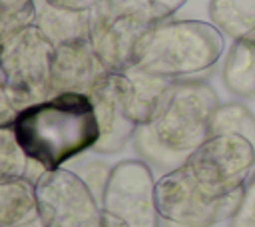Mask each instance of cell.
I'll return each instance as SVG.
<instances>
[{"label": "cell", "mask_w": 255, "mask_h": 227, "mask_svg": "<svg viewBox=\"0 0 255 227\" xmlns=\"http://www.w3.org/2000/svg\"><path fill=\"white\" fill-rule=\"evenodd\" d=\"M44 2L58 8H68V10H92L102 0H44Z\"/></svg>", "instance_id": "23"}, {"label": "cell", "mask_w": 255, "mask_h": 227, "mask_svg": "<svg viewBox=\"0 0 255 227\" xmlns=\"http://www.w3.org/2000/svg\"><path fill=\"white\" fill-rule=\"evenodd\" d=\"M243 191L221 199H209L193 187L181 167L163 173L155 181V203L161 221L183 227H211L229 221L239 207Z\"/></svg>", "instance_id": "8"}, {"label": "cell", "mask_w": 255, "mask_h": 227, "mask_svg": "<svg viewBox=\"0 0 255 227\" xmlns=\"http://www.w3.org/2000/svg\"><path fill=\"white\" fill-rule=\"evenodd\" d=\"M221 80L235 98H255V30L233 40L223 62Z\"/></svg>", "instance_id": "12"}, {"label": "cell", "mask_w": 255, "mask_h": 227, "mask_svg": "<svg viewBox=\"0 0 255 227\" xmlns=\"http://www.w3.org/2000/svg\"><path fill=\"white\" fill-rule=\"evenodd\" d=\"M211 24L231 40L255 30V0H209Z\"/></svg>", "instance_id": "17"}, {"label": "cell", "mask_w": 255, "mask_h": 227, "mask_svg": "<svg viewBox=\"0 0 255 227\" xmlns=\"http://www.w3.org/2000/svg\"><path fill=\"white\" fill-rule=\"evenodd\" d=\"M217 106V92L207 82L199 78L173 82L153 117L139 123L133 133L139 159L163 173L181 167L209 137Z\"/></svg>", "instance_id": "1"}, {"label": "cell", "mask_w": 255, "mask_h": 227, "mask_svg": "<svg viewBox=\"0 0 255 227\" xmlns=\"http://www.w3.org/2000/svg\"><path fill=\"white\" fill-rule=\"evenodd\" d=\"M34 187L42 227H102V205L76 171H42Z\"/></svg>", "instance_id": "7"}, {"label": "cell", "mask_w": 255, "mask_h": 227, "mask_svg": "<svg viewBox=\"0 0 255 227\" xmlns=\"http://www.w3.org/2000/svg\"><path fill=\"white\" fill-rule=\"evenodd\" d=\"M118 10L137 22L141 28L149 30L155 24L171 20V16L187 0H110Z\"/></svg>", "instance_id": "19"}, {"label": "cell", "mask_w": 255, "mask_h": 227, "mask_svg": "<svg viewBox=\"0 0 255 227\" xmlns=\"http://www.w3.org/2000/svg\"><path fill=\"white\" fill-rule=\"evenodd\" d=\"M4 86V76H2V70H0V88Z\"/></svg>", "instance_id": "25"}, {"label": "cell", "mask_w": 255, "mask_h": 227, "mask_svg": "<svg viewBox=\"0 0 255 227\" xmlns=\"http://www.w3.org/2000/svg\"><path fill=\"white\" fill-rule=\"evenodd\" d=\"M94 104L100 139L94 145L98 153H118L122 151L137 129V123L131 119V80L126 72H110L98 88L90 94Z\"/></svg>", "instance_id": "9"}, {"label": "cell", "mask_w": 255, "mask_h": 227, "mask_svg": "<svg viewBox=\"0 0 255 227\" xmlns=\"http://www.w3.org/2000/svg\"><path fill=\"white\" fill-rule=\"evenodd\" d=\"M143 32L147 30L110 0L90 10V44L110 72H124L133 64V50Z\"/></svg>", "instance_id": "10"}, {"label": "cell", "mask_w": 255, "mask_h": 227, "mask_svg": "<svg viewBox=\"0 0 255 227\" xmlns=\"http://www.w3.org/2000/svg\"><path fill=\"white\" fill-rule=\"evenodd\" d=\"M165 223V221H163ZM165 227H183V225H175V223H165Z\"/></svg>", "instance_id": "24"}, {"label": "cell", "mask_w": 255, "mask_h": 227, "mask_svg": "<svg viewBox=\"0 0 255 227\" xmlns=\"http://www.w3.org/2000/svg\"><path fill=\"white\" fill-rule=\"evenodd\" d=\"M155 181L143 159H126L114 165L100 203L102 227H159Z\"/></svg>", "instance_id": "6"}, {"label": "cell", "mask_w": 255, "mask_h": 227, "mask_svg": "<svg viewBox=\"0 0 255 227\" xmlns=\"http://www.w3.org/2000/svg\"><path fill=\"white\" fill-rule=\"evenodd\" d=\"M14 129L26 157L42 171L64 167L100 139L94 104L84 94H56L18 110Z\"/></svg>", "instance_id": "2"}, {"label": "cell", "mask_w": 255, "mask_h": 227, "mask_svg": "<svg viewBox=\"0 0 255 227\" xmlns=\"http://www.w3.org/2000/svg\"><path fill=\"white\" fill-rule=\"evenodd\" d=\"M187 179L209 199L243 191L255 175V145L239 133L209 135L181 165Z\"/></svg>", "instance_id": "4"}, {"label": "cell", "mask_w": 255, "mask_h": 227, "mask_svg": "<svg viewBox=\"0 0 255 227\" xmlns=\"http://www.w3.org/2000/svg\"><path fill=\"white\" fill-rule=\"evenodd\" d=\"M223 54V34L201 20H165L135 44V68L165 80H191L209 72Z\"/></svg>", "instance_id": "3"}, {"label": "cell", "mask_w": 255, "mask_h": 227, "mask_svg": "<svg viewBox=\"0 0 255 227\" xmlns=\"http://www.w3.org/2000/svg\"><path fill=\"white\" fill-rule=\"evenodd\" d=\"M229 227H255V175L245 185L239 207L229 219Z\"/></svg>", "instance_id": "22"}, {"label": "cell", "mask_w": 255, "mask_h": 227, "mask_svg": "<svg viewBox=\"0 0 255 227\" xmlns=\"http://www.w3.org/2000/svg\"><path fill=\"white\" fill-rule=\"evenodd\" d=\"M110 74L94 52L90 40L64 44L54 50L52 60V96L84 94L90 96Z\"/></svg>", "instance_id": "11"}, {"label": "cell", "mask_w": 255, "mask_h": 227, "mask_svg": "<svg viewBox=\"0 0 255 227\" xmlns=\"http://www.w3.org/2000/svg\"><path fill=\"white\" fill-rule=\"evenodd\" d=\"M131 80V104L129 114L131 119L139 125L153 117V114L159 110L163 98L167 96L173 80H165L159 76H151L135 66H129L124 70Z\"/></svg>", "instance_id": "16"}, {"label": "cell", "mask_w": 255, "mask_h": 227, "mask_svg": "<svg viewBox=\"0 0 255 227\" xmlns=\"http://www.w3.org/2000/svg\"><path fill=\"white\" fill-rule=\"evenodd\" d=\"M54 50L56 48L36 24L20 32L4 50L0 58V70L4 76L2 90L18 110L52 96Z\"/></svg>", "instance_id": "5"}, {"label": "cell", "mask_w": 255, "mask_h": 227, "mask_svg": "<svg viewBox=\"0 0 255 227\" xmlns=\"http://www.w3.org/2000/svg\"><path fill=\"white\" fill-rule=\"evenodd\" d=\"M217 133H239L253 141L255 145V115L241 102L219 104L211 117L209 135Z\"/></svg>", "instance_id": "20"}, {"label": "cell", "mask_w": 255, "mask_h": 227, "mask_svg": "<svg viewBox=\"0 0 255 227\" xmlns=\"http://www.w3.org/2000/svg\"><path fill=\"white\" fill-rule=\"evenodd\" d=\"M36 28L54 48L84 42L90 40V10H68L44 2L36 16Z\"/></svg>", "instance_id": "13"}, {"label": "cell", "mask_w": 255, "mask_h": 227, "mask_svg": "<svg viewBox=\"0 0 255 227\" xmlns=\"http://www.w3.org/2000/svg\"><path fill=\"white\" fill-rule=\"evenodd\" d=\"M112 169L110 165L106 163H100V161H88L80 167V171H76L84 183L90 187V191L96 195V199L102 203L104 199V193H106V187H108V181H110V175H112Z\"/></svg>", "instance_id": "21"}, {"label": "cell", "mask_w": 255, "mask_h": 227, "mask_svg": "<svg viewBox=\"0 0 255 227\" xmlns=\"http://www.w3.org/2000/svg\"><path fill=\"white\" fill-rule=\"evenodd\" d=\"M16 115L18 108L8 100V96L0 88V183L28 177L30 171V159L26 157L16 137Z\"/></svg>", "instance_id": "14"}, {"label": "cell", "mask_w": 255, "mask_h": 227, "mask_svg": "<svg viewBox=\"0 0 255 227\" xmlns=\"http://www.w3.org/2000/svg\"><path fill=\"white\" fill-rule=\"evenodd\" d=\"M36 16L34 0H0V58L20 32L36 24Z\"/></svg>", "instance_id": "18"}, {"label": "cell", "mask_w": 255, "mask_h": 227, "mask_svg": "<svg viewBox=\"0 0 255 227\" xmlns=\"http://www.w3.org/2000/svg\"><path fill=\"white\" fill-rule=\"evenodd\" d=\"M34 181L28 177L0 183V227H30L38 221Z\"/></svg>", "instance_id": "15"}]
</instances>
